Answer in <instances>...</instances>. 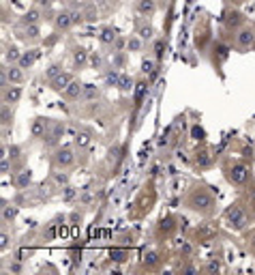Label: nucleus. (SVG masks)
<instances>
[{
  "mask_svg": "<svg viewBox=\"0 0 255 275\" xmlns=\"http://www.w3.org/2000/svg\"><path fill=\"white\" fill-rule=\"evenodd\" d=\"M183 202L191 213H197L200 217H210L217 211V196L212 194L210 187H206L202 183L191 185V189L185 194Z\"/></svg>",
  "mask_w": 255,
  "mask_h": 275,
  "instance_id": "f257e3e1",
  "label": "nucleus"
},
{
  "mask_svg": "<svg viewBox=\"0 0 255 275\" xmlns=\"http://www.w3.org/2000/svg\"><path fill=\"white\" fill-rule=\"evenodd\" d=\"M20 157H22V149L13 144V147H11V159H20Z\"/></svg>",
  "mask_w": 255,
  "mask_h": 275,
  "instance_id": "3c124183",
  "label": "nucleus"
},
{
  "mask_svg": "<svg viewBox=\"0 0 255 275\" xmlns=\"http://www.w3.org/2000/svg\"><path fill=\"white\" fill-rule=\"evenodd\" d=\"M191 138H193L195 142H204V140H206V131H204V127L200 123H193V125H191Z\"/></svg>",
  "mask_w": 255,
  "mask_h": 275,
  "instance_id": "4c0bfd02",
  "label": "nucleus"
},
{
  "mask_svg": "<svg viewBox=\"0 0 255 275\" xmlns=\"http://www.w3.org/2000/svg\"><path fill=\"white\" fill-rule=\"evenodd\" d=\"M9 245H11V237H9L7 230L2 228V232H0V250L7 251V250H9Z\"/></svg>",
  "mask_w": 255,
  "mask_h": 275,
  "instance_id": "a19ab883",
  "label": "nucleus"
},
{
  "mask_svg": "<svg viewBox=\"0 0 255 275\" xmlns=\"http://www.w3.org/2000/svg\"><path fill=\"white\" fill-rule=\"evenodd\" d=\"M247 18L240 13V11H230L228 15H225V26L230 28V30H238V28L245 26Z\"/></svg>",
  "mask_w": 255,
  "mask_h": 275,
  "instance_id": "5701e85b",
  "label": "nucleus"
},
{
  "mask_svg": "<svg viewBox=\"0 0 255 275\" xmlns=\"http://www.w3.org/2000/svg\"><path fill=\"white\" fill-rule=\"evenodd\" d=\"M71 60H73V69H84L86 65H90V52L84 46H75L71 52Z\"/></svg>",
  "mask_w": 255,
  "mask_h": 275,
  "instance_id": "2eb2a0df",
  "label": "nucleus"
},
{
  "mask_svg": "<svg viewBox=\"0 0 255 275\" xmlns=\"http://www.w3.org/2000/svg\"><path fill=\"white\" fill-rule=\"evenodd\" d=\"M202 271L204 273H221V262L219 260H208L202 265Z\"/></svg>",
  "mask_w": 255,
  "mask_h": 275,
  "instance_id": "ea45409f",
  "label": "nucleus"
},
{
  "mask_svg": "<svg viewBox=\"0 0 255 275\" xmlns=\"http://www.w3.org/2000/svg\"><path fill=\"white\" fill-rule=\"evenodd\" d=\"M178 271H183V273H197L200 269L193 267V265H189V262H183V265L178 267Z\"/></svg>",
  "mask_w": 255,
  "mask_h": 275,
  "instance_id": "09e8293b",
  "label": "nucleus"
},
{
  "mask_svg": "<svg viewBox=\"0 0 255 275\" xmlns=\"http://www.w3.org/2000/svg\"><path fill=\"white\" fill-rule=\"evenodd\" d=\"M223 220L228 224V228L232 230H245L247 224H249V215H247V209L240 204V202H234L230 204L223 213Z\"/></svg>",
  "mask_w": 255,
  "mask_h": 275,
  "instance_id": "f03ea898",
  "label": "nucleus"
},
{
  "mask_svg": "<svg viewBox=\"0 0 255 275\" xmlns=\"http://www.w3.org/2000/svg\"><path fill=\"white\" fill-rule=\"evenodd\" d=\"M62 74V63L60 60H54L52 65L47 67V69H45V74H43V82H52V80H56V77H58Z\"/></svg>",
  "mask_w": 255,
  "mask_h": 275,
  "instance_id": "c85d7f7f",
  "label": "nucleus"
},
{
  "mask_svg": "<svg viewBox=\"0 0 255 275\" xmlns=\"http://www.w3.org/2000/svg\"><path fill=\"white\" fill-rule=\"evenodd\" d=\"M249 250L255 254V234H251V239H249Z\"/></svg>",
  "mask_w": 255,
  "mask_h": 275,
  "instance_id": "603ef678",
  "label": "nucleus"
},
{
  "mask_svg": "<svg viewBox=\"0 0 255 275\" xmlns=\"http://www.w3.org/2000/svg\"><path fill=\"white\" fill-rule=\"evenodd\" d=\"M176 230H178V220L174 215H165L161 222L157 224V234H159V237L169 239L174 232H176Z\"/></svg>",
  "mask_w": 255,
  "mask_h": 275,
  "instance_id": "9b49d317",
  "label": "nucleus"
},
{
  "mask_svg": "<svg viewBox=\"0 0 255 275\" xmlns=\"http://www.w3.org/2000/svg\"><path fill=\"white\" fill-rule=\"evenodd\" d=\"M82 220H84V213L82 211H73L71 215H69V224H71V226H77V224H82Z\"/></svg>",
  "mask_w": 255,
  "mask_h": 275,
  "instance_id": "a18cd8bd",
  "label": "nucleus"
},
{
  "mask_svg": "<svg viewBox=\"0 0 255 275\" xmlns=\"http://www.w3.org/2000/svg\"><path fill=\"white\" fill-rule=\"evenodd\" d=\"M118 91H120V93H131V91H135V80L129 74H122L120 75V84H118Z\"/></svg>",
  "mask_w": 255,
  "mask_h": 275,
  "instance_id": "72a5a7b5",
  "label": "nucleus"
},
{
  "mask_svg": "<svg viewBox=\"0 0 255 275\" xmlns=\"http://www.w3.org/2000/svg\"><path fill=\"white\" fill-rule=\"evenodd\" d=\"M120 75L122 71L116 69V67H107L103 71V84L107 88H118V84H120Z\"/></svg>",
  "mask_w": 255,
  "mask_h": 275,
  "instance_id": "412c9836",
  "label": "nucleus"
},
{
  "mask_svg": "<svg viewBox=\"0 0 255 275\" xmlns=\"http://www.w3.org/2000/svg\"><path fill=\"white\" fill-rule=\"evenodd\" d=\"M212 164H214V157L210 155L208 149H197L193 153V166L197 170H208V168H212Z\"/></svg>",
  "mask_w": 255,
  "mask_h": 275,
  "instance_id": "f8f14e48",
  "label": "nucleus"
},
{
  "mask_svg": "<svg viewBox=\"0 0 255 275\" xmlns=\"http://www.w3.org/2000/svg\"><path fill=\"white\" fill-rule=\"evenodd\" d=\"M234 46L240 52H249L255 48V26H242L234 30Z\"/></svg>",
  "mask_w": 255,
  "mask_h": 275,
  "instance_id": "39448f33",
  "label": "nucleus"
},
{
  "mask_svg": "<svg viewBox=\"0 0 255 275\" xmlns=\"http://www.w3.org/2000/svg\"><path fill=\"white\" fill-rule=\"evenodd\" d=\"M37 4H45V7H47V0H35Z\"/></svg>",
  "mask_w": 255,
  "mask_h": 275,
  "instance_id": "864d4df0",
  "label": "nucleus"
},
{
  "mask_svg": "<svg viewBox=\"0 0 255 275\" xmlns=\"http://www.w3.org/2000/svg\"><path fill=\"white\" fill-rule=\"evenodd\" d=\"M90 142V133H75V144L77 147H88Z\"/></svg>",
  "mask_w": 255,
  "mask_h": 275,
  "instance_id": "37998d69",
  "label": "nucleus"
},
{
  "mask_svg": "<svg viewBox=\"0 0 255 275\" xmlns=\"http://www.w3.org/2000/svg\"><path fill=\"white\" fill-rule=\"evenodd\" d=\"M99 99H101V88L97 84H93V82L84 84V93H82V99L79 101H84V103H94V101H99Z\"/></svg>",
  "mask_w": 255,
  "mask_h": 275,
  "instance_id": "aec40b11",
  "label": "nucleus"
},
{
  "mask_svg": "<svg viewBox=\"0 0 255 275\" xmlns=\"http://www.w3.org/2000/svg\"><path fill=\"white\" fill-rule=\"evenodd\" d=\"M127 41H129V37L118 35L116 41L112 43V52H127Z\"/></svg>",
  "mask_w": 255,
  "mask_h": 275,
  "instance_id": "58836bf2",
  "label": "nucleus"
},
{
  "mask_svg": "<svg viewBox=\"0 0 255 275\" xmlns=\"http://www.w3.org/2000/svg\"><path fill=\"white\" fill-rule=\"evenodd\" d=\"M22 97H24V91H22L20 84H9V86L2 88V103L7 105H18Z\"/></svg>",
  "mask_w": 255,
  "mask_h": 275,
  "instance_id": "1a4fd4ad",
  "label": "nucleus"
},
{
  "mask_svg": "<svg viewBox=\"0 0 255 275\" xmlns=\"http://www.w3.org/2000/svg\"><path fill=\"white\" fill-rule=\"evenodd\" d=\"M4 67H7L9 84H24L26 75H24V69H22L20 65H7V63H4Z\"/></svg>",
  "mask_w": 255,
  "mask_h": 275,
  "instance_id": "393cba45",
  "label": "nucleus"
},
{
  "mask_svg": "<svg viewBox=\"0 0 255 275\" xmlns=\"http://www.w3.org/2000/svg\"><path fill=\"white\" fill-rule=\"evenodd\" d=\"M49 125H52V119H45V116H37L30 125V136L35 140H43L45 133H47Z\"/></svg>",
  "mask_w": 255,
  "mask_h": 275,
  "instance_id": "ddd939ff",
  "label": "nucleus"
},
{
  "mask_svg": "<svg viewBox=\"0 0 255 275\" xmlns=\"http://www.w3.org/2000/svg\"><path fill=\"white\" fill-rule=\"evenodd\" d=\"M0 123H2V127L13 125V105H7V103L0 105Z\"/></svg>",
  "mask_w": 255,
  "mask_h": 275,
  "instance_id": "2f4dec72",
  "label": "nucleus"
},
{
  "mask_svg": "<svg viewBox=\"0 0 255 275\" xmlns=\"http://www.w3.org/2000/svg\"><path fill=\"white\" fill-rule=\"evenodd\" d=\"M249 176H251L249 166L242 164V161H234V164H230L225 168V178H228L230 185H234V187H245L249 183Z\"/></svg>",
  "mask_w": 255,
  "mask_h": 275,
  "instance_id": "7ed1b4c3",
  "label": "nucleus"
},
{
  "mask_svg": "<svg viewBox=\"0 0 255 275\" xmlns=\"http://www.w3.org/2000/svg\"><path fill=\"white\" fill-rule=\"evenodd\" d=\"M73 164H75V150H73V147H69V144H58L52 153V166L69 170Z\"/></svg>",
  "mask_w": 255,
  "mask_h": 275,
  "instance_id": "20e7f679",
  "label": "nucleus"
},
{
  "mask_svg": "<svg viewBox=\"0 0 255 275\" xmlns=\"http://www.w3.org/2000/svg\"><path fill=\"white\" fill-rule=\"evenodd\" d=\"M73 26H75V22H73V15L69 9H62L54 15V30L56 32H67V30H71Z\"/></svg>",
  "mask_w": 255,
  "mask_h": 275,
  "instance_id": "6e6552de",
  "label": "nucleus"
},
{
  "mask_svg": "<svg viewBox=\"0 0 255 275\" xmlns=\"http://www.w3.org/2000/svg\"><path fill=\"white\" fill-rule=\"evenodd\" d=\"M195 254V248L189 243V241H183V243L178 245V256L185 258V260H191V256Z\"/></svg>",
  "mask_w": 255,
  "mask_h": 275,
  "instance_id": "f704fd0d",
  "label": "nucleus"
},
{
  "mask_svg": "<svg viewBox=\"0 0 255 275\" xmlns=\"http://www.w3.org/2000/svg\"><path fill=\"white\" fill-rule=\"evenodd\" d=\"M110 258H112L114 262H127L129 251L122 250V248H112V250H110Z\"/></svg>",
  "mask_w": 255,
  "mask_h": 275,
  "instance_id": "c9c22d12",
  "label": "nucleus"
},
{
  "mask_svg": "<svg viewBox=\"0 0 255 275\" xmlns=\"http://www.w3.org/2000/svg\"><path fill=\"white\" fill-rule=\"evenodd\" d=\"M82 93H84V82L75 77V80H73L60 95H62V99H67V101H79L82 99Z\"/></svg>",
  "mask_w": 255,
  "mask_h": 275,
  "instance_id": "dca6fc26",
  "label": "nucleus"
},
{
  "mask_svg": "<svg viewBox=\"0 0 255 275\" xmlns=\"http://www.w3.org/2000/svg\"><path fill=\"white\" fill-rule=\"evenodd\" d=\"M52 2H56V0H47V4H52Z\"/></svg>",
  "mask_w": 255,
  "mask_h": 275,
  "instance_id": "5fc2aeb1",
  "label": "nucleus"
},
{
  "mask_svg": "<svg viewBox=\"0 0 255 275\" xmlns=\"http://www.w3.org/2000/svg\"><path fill=\"white\" fill-rule=\"evenodd\" d=\"M73 80H75V77H73V74H67V71H62V74H60L58 77H56V80L49 82V88H52L54 93H62Z\"/></svg>",
  "mask_w": 255,
  "mask_h": 275,
  "instance_id": "4be33fe9",
  "label": "nucleus"
},
{
  "mask_svg": "<svg viewBox=\"0 0 255 275\" xmlns=\"http://www.w3.org/2000/svg\"><path fill=\"white\" fill-rule=\"evenodd\" d=\"M22 24H41V11H39L37 7L28 9L24 15H22Z\"/></svg>",
  "mask_w": 255,
  "mask_h": 275,
  "instance_id": "473e14b6",
  "label": "nucleus"
},
{
  "mask_svg": "<svg viewBox=\"0 0 255 275\" xmlns=\"http://www.w3.org/2000/svg\"><path fill=\"white\" fill-rule=\"evenodd\" d=\"M161 262H163L161 254H159V251H155V250H148V251L144 254L141 267H144V269H148V271H157V269L161 267Z\"/></svg>",
  "mask_w": 255,
  "mask_h": 275,
  "instance_id": "6ab92c4d",
  "label": "nucleus"
},
{
  "mask_svg": "<svg viewBox=\"0 0 255 275\" xmlns=\"http://www.w3.org/2000/svg\"><path fill=\"white\" fill-rule=\"evenodd\" d=\"M52 181L58 185V187H67V185L71 183V176L67 170H62V168H56V170L52 172Z\"/></svg>",
  "mask_w": 255,
  "mask_h": 275,
  "instance_id": "7c9ffc66",
  "label": "nucleus"
},
{
  "mask_svg": "<svg viewBox=\"0 0 255 275\" xmlns=\"http://www.w3.org/2000/svg\"><path fill=\"white\" fill-rule=\"evenodd\" d=\"M20 56H22V52L18 46H4V63L7 65H18Z\"/></svg>",
  "mask_w": 255,
  "mask_h": 275,
  "instance_id": "c756f323",
  "label": "nucleus"
},
{
  "mask_svg": "<svg viewBox=\"0 0 255 275\" xmlns=\"http://www.w3.org/2000/svg\"><path fill=\"white\" fill-rule=\"evenodd\" d=\"M0 170H2V175H4V176H9V172H11L9 155H2V159H0Z\"/></svg>",
  "mask_w": 255,
  "mask_h": 275,
  "instance_id": "c03bdc74",
  "label": "nucleus"
},
{
  "mask_svg": "<svg viewBox=\"0 0 255 275\" xmlns=\"http://www.w3.org/2000/svg\"><path fill=\"white\" fill-rule=\"evenodd\" d=\"M18 213L20 209L9 200H2V206H0V220H2V226H9L18 220Z\"/></svg>",
  "mask_w": 255,
  "mask_h": 275,
  "instance_id": "4468645a",
  "label": "nucleus"
},
{
  "mask_svg": "<svg viewBox=\"0 0 255 275\" xmlns=\"http://www.w3.org/2000/svg\"><path fill=\"white\" fill-rule=\"evenodd\" d=\"M127 54L129 52H114L112 54V67H116V69H124V65H127Z\"/></svg>",
  "mask_w": 255,
  "mask_h": 275,
  "instance_id": "e433bc0d",
  "label": "nucleus"
},
{
  "mask_svg": "<svg viewBox=\"0 0 255 275\" xmlns=\"http://www.w3.org/2000/svg\"><path fill=\"white\" fill-rule=\"evenodd\" d=\"M43 237H45V241H52V239L56 237V224H52V226H49L47 230H45V232H43Z\"/></svg>",
  "mask_w": 255,
  "mask_h": 275,
  "instance_id": "8fccbe9b",
  "label": "nucleus"
},
{
  "mask_svg": "<svg viewBox=\"0 0 255 275\" xmlns=\"http://www.w3.org/2000/svg\"><path fill=\"white\" fill-rule=\"evenodd\" d=\"M165 48H167L165 37H155V41H152V56L157 58V63H163V56H165Z\"/></svg>",
  "mask_w": 255,
  "mask_h": 275,
  "instance_id": "cd10ccee",
  "label": "nucleus"
},
{
  "mask_svg": "<svg viewBox=\"0 0 255 275\" xmlns=\"http://www.w3.org/2000/svg\"><path fill=\"white\" fill-rule=\"evenodd\" d=\"M135 32H138V35L144 39L146 43L155 41V26L150 24L148 18H141V15H139V20H135Z\"/></svg>",
  "mask_w": 255,
  "mask_h": 275,
  "instance_id": "9d476101",
  "label": "nucleus"
},
{
  "mask_svg": "<svg viewBox=\"0 0 255 275\" xmlns=\"http://www.w3.org/2000/svg\"><path fill=\"white\" fill-rule=\"evenodd\" d=\"M37 60H39V50L37 48H30V50H26V52H22L18 65L26 71V69H32V67L37 65Z\"/></svg>",
  "mask_w": 255,
  "mask_h": 275,
  "instance_id": "a211bd4d",
  "label": "nucleus"
},
{
  "mask_svg": "<svg viewBox=\"0 0 255 275\" xmlns=\"http://www.w3.org/2000/svg\"><path fill=\"white\" fill-rule=\"evenodd\" d=\"M144 50H146V41L138 35V32L129 37V41H127V52L129 54H141Z\"/></svg>",
  "mask_w": 255,
  "mask_h": 275,
  "instance_id": "bb28decb",
  "label": "nucleus"
},
{
  "mask_svg": "<svg viewBox=\"0 0 255 275\" xmlns=\"http://www.w3.org/2000/svg\"><path fill=\"white\" fill-rule=\"evenodd\" d=\"M77 200H79V204L88 206V204H93V194L84 192V194H79V196H77Z\"/></svg>",
  "mask_w": 255,
  "mask_h": 275,
  "instance_id": "de8ad7c7",
  "label": "nucleus"
},
{
  "mask_svg": "<svg viewBox=\"0 0 255 275\" xmlns=\"http://www.w3.org/2000/svg\"><path fill=\"white\" fill-rule=\"evenodd\" d=\"M32 183V170L30 168H22L18 175L13 176V185L18 189H28V185Z\"/></svg>",
  "mask_w": 255,
  "mask_h": 275,
  "instance_id": "b1692460",
  "label": "nucleus"
},
{
  "mask_svg": "<svg viewBox=\"0 0 255 275\" xmlns=\"http://www.w3.org/2000/svg\"><path fill=\"white\" fill-rule=\"evenodd\" d=\"M62 189H65V192H62V200H67V202H71L73 198H75V189H73L71 187V185H67V187H62Z\"/></svg>",
  "mask_w": 255,
  "mask_h": 275,
  "instance_id": "49530a36",
  "label": "nucleus"
},
{
  "mask_svg": "<svg viewBox=\"0 0 255 275\" xmlns=\"http://www.w3.org/2000/svg\"><path fill=\"white\" fill-rule=\"evenodd\" d=\"M116 37H118V28H114V26H101L99 41L103 43V46H112V43L116 41Z\"/></svg>",
  "mask_w": 255,
  "mask_h": 275,
  "instance_id": "a878e982",
  "label": "nucleus"
},
{
  "mask_svg": "<svg viewBox=\"0 0 255 275\" xmlns=\"http://www.w3.org/2000/svg\"><path fill=\"white\" fill-rule=\"evenodd\" d=\"M65 131H67V123L65 121H52V125H49L47 133H45V138H43V144L45 147H49V149H56L60 144L62 136H65Z\"/></svg>",
  "mask_w": 255,
  "mask_h": 275,
  "instance_id": "423d86ee",
  "label": "nucleus"
},
{
  "mask_svg": "<svg viewBox=\"0 0 255 275\" xmlns=\"http://www.w3.org/2000/svg\"><path fill=\"white\" fill-rule=\"evenodd\" d=\"M90 67H93V69H103V58H101V54H90Z\"/></svg>",
  "mask_w": 255,
  "mask_h": 275,
  "instance_id": "79ce46f5",
  "label": "nucleus"
},
{
  "mask_svg": "<svg viewBox=\"0 0 255 275\" xmlns=\"http://www.w3.org/2000/svg\"><path fill=\"white\" fill-rule=\"evenodd\" d=\"M157 0H135V13L141 18H152L157 13Z\"/></svg>",
  "mask_w": 255,
  "mask_h": 275,
  "instance_id": "f3484780",
  "label": "nucleus"
},
{
  "mask_svg": "<svg viewBox=\"0 0 255 275\" xmlns=\"http://www.w3.org/2000/svg\"><path fill=\"white\" fill-rule=\"evenodd\" d=\"M18 37L28 46H32V43L41 41V28H39V24H22Z\"/></svg>",
  "mask_w": 255,
  "mask_h": 275,
  "instance_id": "0eeeda50",
  "label": "nucleus"
}]
</instances>
